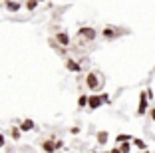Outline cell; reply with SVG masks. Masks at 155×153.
Listing matches in <instances>:
<instances>
[{
  "label": "cell",
  "mask_w": 155,
  "mask_h": 153,
  "mask_svg": "<svg viewBox=\"0 0 155 153\" xmlns=\"http://www.w3.org/2000/svg\"><path fill=\"white\" fill-rule=\"evenodd\" d=\"M86 88L91 91V94H100V91H104V78L100 76L97 70L86 74Z\"/></svg>",
  "instance_id": "obj_1"
},
{
  "label": "cell",
  "mask_w": 155,
  "mask_h": 153,
  "mask_svg": "<svg viewBox=\"0 0 155 153\" xmlns=\"http://www.w3.org/2000/svg\"><path fill=\"white\" fill-rule=\"evenodd\" d=\"M101 38L104 40H107V42H111V40H117L119 36H123V34H129V30H123V28H119V26H114V24H107V26H104L101 28Z\"/></svg>",
  "instance_id": "obj_2"
},
{
  "label": "cell",
  "mask_w": 155,
  "mask_h": 153,
  "mask_svg": "<svg viewBox=\"0 0 155 153\" xmlns=\"http://www.w3.org/2000/svg\"><path fill=\"white\" fill-rule=\"evenodd\" d=\"M78 38H82L84 42H94L97 38V30L94 26H80L78 28Z\"/></svg>",
  "instance_id": "obj_3"
},
{
  "label": "cell",
  "mask_w": 155,
  "mask_h": 153,
  "mask_svg": "<svg viewBox=\"0 0 155 153\" xmlns=\"http://www.w3.org/2000/svg\"><path fill=\"white\" fill-rule=\"evenodd\" d=\"M147 111H149V99H147V95H145V90H141V91H139V101H137L135 113L139 117H143Z\"/></svg>",
  "instance_id": "obj_4"
},
{
  "label": "cell",
  "mask_w": 155,
  "mask_h": 153,
  "mask_svg": "<svg viewBox=\"0 0 155 153\" xmlns=\"http://www.w3.org/2000/svg\"><path fill=\"white\" fill-rule=\"evenodd\" d=\"M54 42L60 46V48H70L72 46V38H70V34L66 30H62V32H56V36H54Z\"/></svg>",
  "instance_id": "obj_5"
},
{
  "label": "cell",
  "mask_w": 155,
  "mask_h": 153,
  "mask_svg": "<svg viewBox=\"0 0 155 153\" xmlns=\"http://www.w3.org/2000/svg\"><path fill=\"white\" fill-rule=\"evenodd\" d=\"M101 98H100V94H91V95H87V105L86 108L90 109V111H96V109H100L101 108Z\"/></svg>",
  "instance_id": "obj_6"
},
{
  "label": "cell",
  "mask_w": 155,
  "mask_h": 153,
  "mask_svg": "<svg viewBox=\"0 0 155 153\" xmlns=\"http://www.w3.org/2000/svg\"><path fill=\"white\" fill-rule=\"evenodd\" d=\"M66 70L72 72V74H80L82 72V66H80L74 58H66Z\"/></svg>",
  "instance_id": "obj_7"
},
{
  "label": "cell",
  "mask_w": 155,
  "mask_h": 153,
  "mask_svg": "<svg viewBox=\"0 0 155 153\" xmlns=\"http://www.w3.org/2000/svg\"><path fill=\"white\" fill-rule=\"evenodd\" d=\"M56 139H44L42 141V151H46V153H56V143H54Z\"/></svg>",
  "instance_id": "obj_8"
},
{
  "label": "cell",
  "mask_w": 155,
  "mask_h": 153,
  "mask_svg": "<svg viewBox=\"0 0 155 153\" xmlns=\"http://www.w3.org/2000/svg\"><path fill=\"white\" fill-rule=\"evenodd\" d=\"M34 127H36V123H34L32 119H22V121H20V125H18V129L22 131V133H26V131H32Z\"/></svg>",
  "instance_id": "obj_9"
},
{
  "label": "cell",
  "mask_w": 155,
  "mask_h": 153,
  "mask_svg": "<svg viewBox=\"0 0 155 153\" xmlns=\"http://www.w3.org/2000/svg\"><path fill=\"white\" fill-rule=\"evenodd\" d=\"M4 6H6V10H8V12H18V10L22 8V4H20V2H16V0H6Z\"/></svg>",
  "instance_id": "obj_10"
},
{
  "label": "cell",
  "mask_w": 155,
  "mask_h": 153,
  "mask_svg": "<svg viewBox=\"0 0 155 153\" xmlns=\"http://www.w3.org/2000/svg\"><path fill=\"white\" fill-rule=\"evenodd\" d=\"M107 135H110V133H107L105 129H100V131L96 133V141H97L100 145H105V143H107Z\"/></svg>",
  "instance_id": "obj_11"
},
{
  "label": "cell",
  "mask_w": 155,
  "mask_h": 153,
  "mask_svg": "<svg viewBox=\"0 0 155 153\" xmlns=\"http://www.w3.org/2000/svg\"><path fill=\"white\" fill-rule=\"evenodd\" d=\"M131 147H137L139 151H143V149H147V143L143 139H139V137H133L131 139Z\"/></svg>",
  "instance_id": "obj_12"
},
{
  "label": "cell",
  "mask_w": 155,
  "mask_h": 153,
  "mask_svg": "<svg viewBox=\"0 0 155 153\" xmlns=\"http://www.w3.org/2000/svg\"><path fill=\"white\" fill-rule=\"evenodd\" d=\"M133 139V135H129V133H119V135H115V143H125V141H131Z\"/></svg>",
  "instance_id": "obj_13"
},
{
  "label": "cell",
  "mask_w": 155,
  "mask_h": 153,
  "mask_svg": "<svg viewBox=\"0 0 155 153\" xmlns=\"http://www.w3.org/2000/svg\"><path fill=\"white\" fill-rule=\"evenodd\" d=\"M86 105H87V95L82 94L80 98H78V108H80V109H86Z\"/></svg>",
  "instance_id": "obj_14"
},
{
  "label": "cell",
  "mask_w": 155,
  "mask_h": 153,
  "mask_svg": "<svg viewBox=\"0 0 155 153\" xmlns=\"http://www.w3.org/2000/svg\"><path fill=\"white\" fill-rule=\"evenodd\" d=\"M121 153H131V141H125V143H119L117 145Z\"/></svg>",
  "instance_id": "obj_15"
},
{
  "label": "cell",
  "mask_w": 155,
  "mask_h": 153,
  "mask_svg": "<svg viewBox=\"0 0 155 153\" xmlns=\"http://www.w3.org/2000/svg\"><path fill=\"white\" fill-rule=\"evenodd\" d=\"M10 137H12L14 141H18L20 137H22V131H20L18 127H12V129H10Z\"/></svg>",
  "instance_id": "obj_16"
},
{
  "label": "cell",
  "mask_w": 155,
  "mask_h": 153,
  "mask_svg": "<svg viewBox=\"0 0 155 153\" xmlns=\"http://www.w3.org/2000/svg\"><path fill=\"white\" fill-rule=\"evenodd\" d=\"M100 98H101V104H104V105H110V104H111L110 95L105 94V91H100Z\"/></svg>",
  "instance_id": "obj_17"
},
{
  "label": "cell",
  "mask_w": 155,
  "mask_h": 153,
  "mask_svg": "<svg viewBox=\"0 0 155 153\" xmlns=\"http://www.w3.org/2000/svg\"><path fill=\"white\" fill-rule=\"evenodd\" d=\"M38 8V2L36 0H28L26 2V10H30V12H32V10H36Z\"/></svg>",
  "instance_id": "obj_18"
},
{
  "label": "cell",
  "mask_w": 155,
  "mask_h": 153,
  "mask_svg": "<svg viewBox=\"0 0 155 153\" xmlns=\"http://www.w3.org/2000/svg\"><path fill=\"white\" fill-rule=\"evenodd\" d=\"M145 95H147V99H149V104H151V101H153V98H155L153 90H151V88H147V90H145Z\"/></svg>",
  "instance_id": "obj_19"
},
{
  "label": "cell",
  "mask_w": 155,
  "mask_h": 153,
  "mask_svg": "<svg viewBox=\"0 0 155 153\" xmlns=\"http://www.w3.org/2000/svg\"><path fill=\"white\" fill-rule=\"evenodd\" d=\"M54 143H56V151H58V149H62V147H64V141H62V139H56Z\"/></svg>",
  "instance_id": "obj_20"
},
{
  "label": "cell",
  "mask_w": 155,
  "mask_h": 153,
  "mask_svg": "<svg viewBox=\"0 0 155 153\" xmlns=\"http://www.w3.org/2000/svg\"><path fill=\"white\" fill-rule=\"evenodd\" d=\"M147 113H149V117H151V121L155 123V108H149V111H147Z\"/></svg>",
  "instance_id": "obj_21"
},
{
  "label": "cell",
  "mask_w": 155,
  "mask_h": 153,
  "mask_svg": "<svg viewBox=\"0 0 155 153\" xmlns=\"http://www.w3.org/2000/svg\"><path fill=\"white\" fill-rule=\"evenodd\" d=\"M70 133H72V135H78V133H80V127H72V129H70Z\"/></svg>",
  "instance_id": "obj_22"
},
{
  "label": "cell",
  "mask_w": 155,
  "mask_h": 153,
  "mask_svg": "<svg viewBox=\"0 0 155 153\" xmlns=\"http://www.w3.org/2000/svg\"><path fill=\"white\" fill-rule=\"evenodd\" d=\"M4 143H6V141H4V135H2V133H0V149H2V147H4Z\"/></svg>",
  "instance_id": "obj_23"
},
{
  "label": "cell",
  "mask_w": 155,
  "mask_h": 153,
  "mask_svg": "<svg viewBox=\"0 0 155 153\" xmlns=\"http://www.w3.org/2000/svg\"><path fill=\"white\" fill-rule=\"evenodd\" d=\"M110 153H121V151H119V147H114V149H110Z\"/></svg>",
  "instance_id": "obj_24"
},
{
  "label": "cell",
  "mask_w": 155,
  "mask_h": 153,
  "mask_svg": "<svg viewBox=\"0 0 155 153\" xmlns=\"http://www.w3.org/2000/svg\"><path fill=\"white\" fill-rule=\"evenodd\" d=\"M139 153H151V151H147V149H143V151H139Z\"/></svg>",
  "instance_id": "obj_25"
},
{
  "label": "cell",
  "mask_w": 155,
  "mask_h": 153,
  "mask_svg": "<svg viewBox=\"0 0 155 153\" xmlns=\"http://www.w3.org/2000/svg\"><path fill=\"white\" fill-rule=\"evenodd\" d=\"M36 2H38V4H40V2H44V0H36Z\"/></svg>",
  "instance_id": "obj_26"
},
{
  "label": "cell",
  "mask_w": 155,
  "mask_h": 153,
  "mask_svg": "<svg viewBox=\"0 0 155 153\" xmlns=\"http://www.w3.org/2000/svg\"><path fill=\"white\" fill-rule=\"evenodd\" d=\"M153 72H155V66H153Z\"/></svg>",
  "instance_id": "obj_27"
},
{
  "label": "cell",
  "mask_w": 155,
  "mask_h": 153,
  "mask_svg": "<svg viewBox=\"0 0 155 153\" xmlns=\"http://www.w3.org/2000/svg\"><path fill=\"white\" fill-rule=\"evenodd\" d=\"M153 139H155V135H153Z\"/></svg>",
  "instance_id": "obj_28"
}]
</instances>
